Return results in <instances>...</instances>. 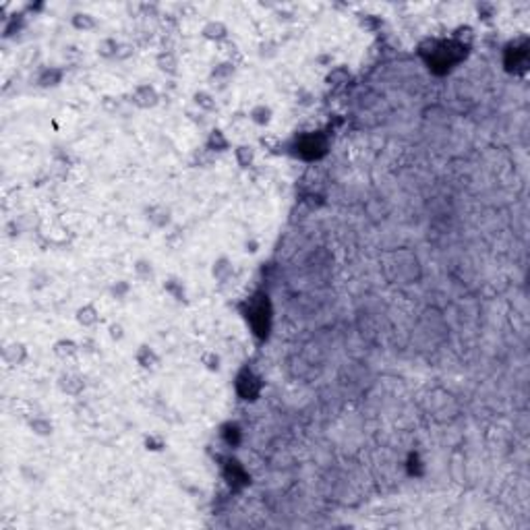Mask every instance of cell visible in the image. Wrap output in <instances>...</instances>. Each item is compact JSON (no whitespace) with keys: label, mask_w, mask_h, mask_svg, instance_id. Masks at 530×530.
<instances>
[{"label":"cell","mask_w":530,"mask_h":530,"mask_svg":"<svg viewBox=\"0 0 530 530\" xmlns=\"http://www.w3.org/2000/svg\"><path fill=\"white\" fill-rule=\"evenodd\" d=\"M133 101L139 106V108H153V106L157 104V91H155L151 85L143 83V85L135 87V91H133Z\"/></svg>","instance_id":"6da1fadb"},{"label":"cell","mask_w":530,"mask_h":530,"mask_svg":"<svg viewBox=\"0 0 530 530\" xmlns=\"http://www.w3.org/2000/svg\"><path fill=\"white\" fill-rule=\"evenodd\" d=\"M3 358L9 364H23L25 358H27V348L21 342H9L3 348Z\"/></svg>","instance_id":"7a4b0ae2"},{"label":"cell","mask_w":530,"mask_h":530,"mask_svg":"<svg viewBox=\"0 0 530 530\" xmlns=\"http://www.w3.org/2000/svg\"><path fill=\"white\" fill-rule=\"evenodd\" d=\"M77 321L81 325H85V328H91V325H95L99 321V313H97V309L93 304H83L77 311Z\"/></svg>","instance_id":"3957f363"},{"label":"cell","mask_w":530,"mask_h":530,"mask_svg":"<svg viewBox=\"0 0 530 530\" xmlns=\"http://www.w3.org/2000/svg\"><path fill=\"white\" fill-rule=\"evenodd\" d=\"M226 33H228V29H226V25H224L222 21H209V23L203 27V37L214 39V42L224 39Z\"/></svg>","instance_id":"277c9868"},{"label":"cell","mask_w":530,"mask_h":530,"mask_svg":"<svg viewBox=\"0 0 530 530\" xmlns=\"http://www.w3.org/2000/svg\"><path fill=\"white\" fill-rule=\"evenodd\" d=\"M58 385H60V390L63 392H67V394H79L83 388H85V383H83V379L81 377H77V375H71V373H67V375H63L60 377V381H58Z\"/></svg>","instance_id":"5b68a950"},{"label":"cell","mask_w":530,"mask_h":530,"mask_svg":"<svg viewBox=\"0 0 530 530\" xmlns=\"http://www.w3.org/2000/svg\"><path fill=\"white\" fill-rule=\"evenodd\" d=\"M60 79H63V73L58 69H46V71L39 73L37 85L39 87H56L60 83Z\"/></svg>","instance_id":"8992f818"},{"label":"cell","mask_w":530,"mask_h":530,"mask_svg":"<svg viewBox=\"0 0 530 530\" xmlns=\"http://www.w3.org/2000/svg\"><path fill=\"white\" fill-rule=\"evenodd\" d=\"M29 429L35 433V435H39V437H48V435H52V422L48 420V418H44V416H35V418H31L29 420Z\"/></svg>","instance_id":"52a82bcc"},{"label":"cell","mask_w":530,"mask_h":530,"mask_svg":"<svg viewBox=\"0 0 530 530\" xmlns=\"http://www.w3.org/2000/svg\"><path fill=\"white\" fill-rule=\"evenodd\" d=\"M54 354L60 356V358H71V356L77 354V344H75L73 340L63 338V340H58V342L54 344Z\"/></svg>","instance_id":"ba28073f"},{"label":"cell","mask_w":530,"mask_h":530,"mask_svg":"<svg viewBox=\"0 0 530 530\" xmlns=\"http://www.w3.org/2000/svg\"><path fill=\"white\" fill-rule=\"evenodd\" d=\"M137 362L143 366V369H153L157 364V354L149 348V346H141L139 352H137Z\"/></svg>","instance_id":"9c48e42d"},{"label":"cell","mask_w":530,"mask_h":530,"mask_svg":"<svg viewBox=\"0 0 530 530\" xmlns=\"http://www.w3.org/2000/svg\"><path fill=\"white\" fill-rule=\"evenodd\" d=\"M149 222L151 224H155V226H160V228H164L168 222H170V211L166 209V207H153L151 211H149Z\"/></svg>","instance_id":"30bf717a"},{"label":"cell","mask_w":530,"mask_h":530,"mask_svg":"<svg viewBox=\"0 0 530 530\" xmlns=\"http://www.w3.org/2000/svg\"><path fill=\"white\" fill-rule=\"evenodd\" d=\"M118 42L116 39H101L99 42V46H97V52L101 56H106V58H110V56H118Z\"/></svg>","instance_id":"8fae6325"},{"label":"cell","mask_w":530,"mask_h":530,"mask_svg":"<svg viewBox=\"0 0 530 530\" xmlns=\"http://www.w3.org/2000/svg\"><path fill=\"white\" fill-rule=\"evenodd\" d=\"M73 25H75L77 29L89 31V29L95 27V19H93L91 15H87V13H77V15L73 17Z\"/></svg>","instance_id":"7c38bea8"},{"label":"cell","mask_w":530,"mask_h":530,"mask_svg":"<svg viewBox=\"0 0 530 530\" xmlns=\"http://www.w3.org/2000/svg\"><path fill=\"white\" fill-rule=\"evenodd\" d=\"M251 118L257 125H268L270 118H272V110L268 108V106H257V108H253V112H251Z\"/></svg>","instance_id":"4fadbf2b"},{"label":"cell","mask_w":530,"mask_h":530,"mask_svg":"<svg viewBox=\"0 0 530 530\" xmlns=\"http://www.w3.org/2000/svg\"><path fill=\"white\" fill-rule=\"evenodd\" d=\"M207 143H209V147H211V149H216V151H224V149L228 147V139L224 137V133H222V131H214V133H211Z\"/></svg>","instance_id":"5bb4252c"},{"label":"cell","mask_w":530,"mask_h":530,"mask_svg":"<svg viewBox=\"0 0 530 530\" xmlns=\"http://www.w3.org/2000/svg\"><path fill=\"white\" fill-rule=\"evenodd\" d=\"M236 160H238V164H240L242 168H247V166L253 162V147L240 145V147L236 149Z\"/></svg>","instance_id":"9a60e30c"},{"label":"cell","mask_w":530,"mask_h":530,"mask_svg":"<svg viewBox=\"0 0 530 530\" xmlns=\"http://www.w3.org/2000/svg\"><path fill=\"white\" fill-rule=\"evenodd\" d=\"M232 272V268L228 265V261L226 259H220L218 263H216V268H214V276L218 278V280H226V276Z\"/></svg>","instance_id":"2e32d148"},{"label":"cell","mask_w":530,"mask_h":530,"mask_svg":"<svg viewBox=\"0 0 530 530\" xmlns=\"http://www.w3.org/2000/svg\"><path fill=\"white\" fill-rule=\"evenodd\" d=\"M157 67H160L162 71L172 73L174 67H176V60L172 58V54H160V56H157Z\"/></svg>","instance_id":"e0dca14e"},{"label":"cell","mask_w":530,"mask_h":530,"mask_svg":"<svg viewBox=\"0 0 530 530\" xmlns=\"http://www.w3.org/2000/svg\"><path fill=\"white\" fill-rule=\"evenodd\" d=\"M135 272H137V276H141V278H149V276L153 274L151 263H149V261H139V263L135 265Z\"/></svg>","instance_id":"ac0fdd59"},{"label":"cell","mask_w":530,"mask_h":530,"mask_svg":"<svg viewBox=\"0 0 530 530\" xmlns=\"http://www.w3.org/2000/svg\"><path fill=\"white\" fill-rule=\"evenodd\" d=\"M195 99H197V104H199V106H203L205 110H211V108L216 106V101H211V95H207V93H203V91H201V93H197V95H195Z\"/></svg>","instance_id":"d6986e66"},{"label":"cell","mask_w":530,"mask_h":530,"mask_svg":"<svg viewBox=\"0 0 530 530\" xmlns=\"http://www.w3.org/2000/svg\"><path fill=\"white\" fill-rule=\"evenodd\" d=\"M110 336H112V340H123V325L120 323H112L110 325Z\"/></svg>","instance_id":"ffe728a7"},{"label":"cell","mask_w":530,"mask_h":530,"mask_svg":"<svg viewBox=\"0 0 530 530\" xmlns=\"http://www.w3.org/2000/svg\"><path fill=\"white\" fill-rule=\"evenodd\" d=\"M127 290H129V284H125V282H120L118 286H114V288H112V292H114L116 296H123Z\"/></svg>","instance_id":"44dd1931"}]
</instances>
